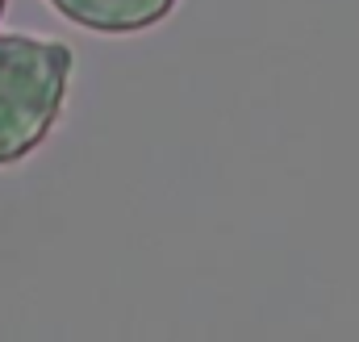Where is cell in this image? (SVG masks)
I'll list each match as a JSON object with an SVG mask.
<instances>
[{
  "instance_id": "1",
  "label": "cell",
  "mask_w": 359,
  "mask_h": 342,
  "mask_svg": "<svg viewBox=\"0 0 359 342\" xmlns=\"http://www.w3.org/2000/svg\"><path fill=\"white\" fill-rule=\"evenodd\" d=\"M76 55L59 38L0 34V167L29 159L63 117Z\"/></svg>"
},
{
  "instance_id": "2",
  "label": "cell",
  "mask_w": 359,
  "mask_h": 342,
  "mask_svg": "<svg viewBox=\"0 0 359 342\" xmlns=\"http://www.w3.org/2000/svg\"><path fill=\"white\" fill-rule=\"evenodd\" d=\"M63 21L104 34V38H126L142 34L176 13L180 0H46Z\"/></svg>"
},
{
  "instance_id": "3",
  "label": "cell",
  "mask_w": 359,
  "mask_h": 342,
  "mask_svg": "<svg viewBox=\"0 0 359 342\" xmlns=\"http://www.w3.org/2000/svg\"><path fill=\"white\" fill-rule=\"evenodd\" d=\"M4 4H8V0H0V17H4Z\"/></svg>"
}]
</instances>
